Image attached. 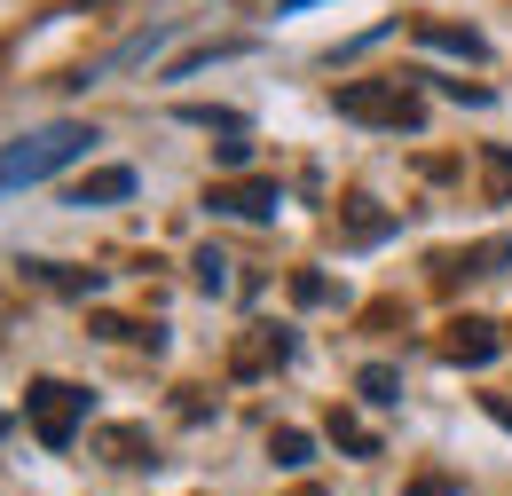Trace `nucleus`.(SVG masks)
Returning a JSON list of instances; mask_svg holds the SVG:
<instances>
[{
	"label": "nucleus",
	"instance_id": "nucleus-9",
	"mask_svg": "<svg viewBox=\"0 0 512 496\" xmlns=\"http://www.w3.org/2000/svg\"><path fill=\"white\" fill-rule=\"evenodd\" d=\"M190 268H197V292H229V260H221V252H213V245L197 252Z\"/></svg>",
	"mask_w": 512,
	"mask_h": 496
},
{
	"label": "nucleus",
	"instance_id": "nucleus-7",
	"mask_svg": "<svg viewBox=\"0 0 512 496\" xmlns=\"http://www.w3.org/2000/svg\"><path fill=\"white\" fill-rule=\"evenodd\" d=\"M268 457H276L284 473H308V465H316V441L300 434V426H284V434H268Z\"/></svg>",
	"mask_w": 512,
	"mask_h": 496
},
{
	"label": "nucleus",
	"instance_id": "nucleus-8",
	"mask_svg": "<svg viewBox=\"0 0 512 496\" xmlns=\"http://www.w3.org/2000/svg\"><path fill=\"white\" fill-rule=\"evenodd\" d=\"M292 355V331H268V339H253L245 355H237V371H268V363H284Z\"/></svg>",
	"mask_w": 512,
	"mask_h": 496
},
{
	"label": "nucleus",
	"instance_id": "nucleus-5",
	"mask_svg": "<svg viewBox=\"0 0 512 496\" xmlns=\"http://www.w3.org/2000/svg\"><path fill=\"white\" fill-rule=\"evenodd\" d=\"M497 347H505L497 323H481V315H473V323H449V363H489Z\"/></svg>",
	"mask_w": 512,
	"mask_h": 496
},
{
	"label": "nucleus",
	"instance_id": "nucleus-1",
	"mask_svg": "<svg viewBox=\"0 0 512 496\" xmlns=\"http://www.w3.org/2000/svg\"><path fill=\"white\" fill-rule=\"evenodd\" d=\"M87 142H95V126H87V119H48V126H32V134H16V142L0 150V197H8V189L56 182L64 166L87 158Z\"/></svg>",
	"mask_w": 512,
	"mask_h": 496
},
{
	"label": "nucleus",
	"instance_id": "nucleus-6",
	"mask_svg": "<svg viewBox=\"0 0 512 496\" xmlns=\"http://www.w3.org/2000/svg\"><path fill=\"white\" fill-rule=\"evenodd\" d=\"M119 197H134V166H103L71 189V205H119Z\"/></svg>",
	"mask_w": 512,
	"mask_h": 496
},
{
	"label": "nucleus",
	"instance_id": "nucleus-2",
	"mask_svg": "<svg viewBox=\"0 0 512 496\" xmlns=\"http://www.w3.org/2000/svg\"><path fill=\"white\" fill-rule=\"evenodd\" d=\"M24 418H32L40 449H71V441H79V426H87V394H79V386H64V378H40V386L24 394Z\"/></svg>",
	"mask_w": 512,
	"mask_h": 496
},
{
	"label": "nucleus",
	"instance_id": "nucleus-10",
	"mask_svg": "<svg viewBox=\"0 0 512 496\" xmlns=\"http://www.w3.org/2000/svg\"><path fill=\"white\" fill-rule=\"evenodd\" d=\"M394 386H402V378L386 371V363H371V371H363V402H379V410H386V402H394Z\"/></svg>",
	"mask_w": 512,
	"mask_h": 496
},
{
	"label": "nucleus",
	"instance_id": "nucleus-4",
	"mask_svg": "<svg viewBox=\"0 0 512 496\" xmlns=\"http://www.w3.org/2000/svg\"><path fill=\"white\" fill-rule=\"evenodd\" d=\"M205 205H213V213H237V221H276L284 189H276V182H213V189H205Z\"/></svg>",
	"mask_w": 512,
	"mask_h": 496
},
{
	"label": "nucleus",
	"instance_id": "nucleus-11",
	"mask_svg": "<svg viewBox=\"0 0 512 496\" xmlns=\"http://www.w3.org/2000/svg\"><path fill=\"white\" fill-rule=\"evenodd\" d=\"M8 426H16V418H8V410H0V434H8Z\"/></svg>",
	"mask_w": 512,
	"mask_h": 496
},
{
	"label": "nucleus",
	"instance_id": "nucleus-3",
	"mask_svg": "<svg viewBox=\"0 0 512 496\" xmlns=\"http://www.w3.org/2000/svg\"><path fill=\"white\" fill-rule=\"evenodd\" d=\"M339 119H371V126H426V103L402 87V79H386V87H339Z\"/></svg>",
	"mask_w": 512,
	"mask_h": 496
}]
</instances>
